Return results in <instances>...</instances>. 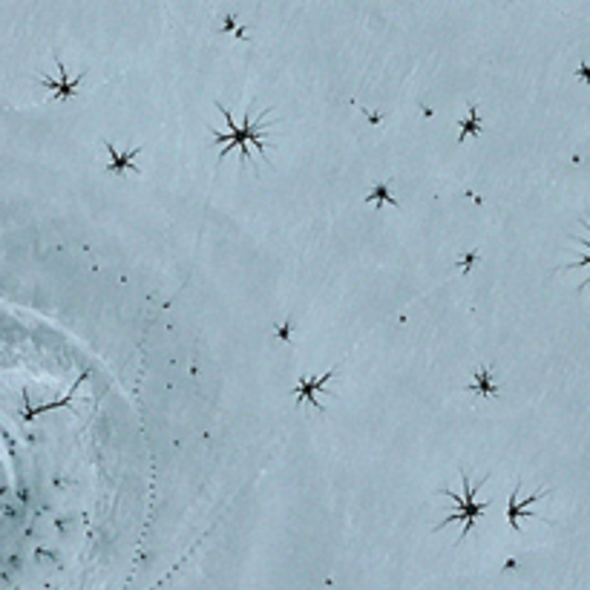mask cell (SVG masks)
Segmentation results:
<instances>
[{
  "mask_svg": "<svg viewBox=\"0 0 590 590\" xmlns=\"http://www.w3.org/2000/svg\"><path fill=\"white\" fill-rule=\"evenodd\" d=\"M220 112L225 115V121H228V133H216V130H213V141H225V147H222V153H220V162H225L228 153L239 147V150H242V164H251L248 145H253L256 150H260V156H265V130L271 127V121H260V124H256L253 115L245 112V115H242V121L237 124L234 115H230L222 104H220Z\"/></svg>",
  "mask_w": 590,
  "mask_h": 590,
  "instance_id": "cell-1",
  "label": "cell"
},
{
  "mask_svg": "<svg viewBox=\"0 0 590 590\" xmlns=\"http://www.w3.org/2000/svg\"><path fill=\"white\" fill-rule=\"evenodd\" d=\"M461 481H464V495H458V493H453V490H446L444 495L450 498V502H455L458 504V512H453L450 519H444L441 524H438V530L444 528V524H453V521H461V536L458 538H467L470 533H472V524H476V519L484 512V507L486 504H478L476 502V493H478V484H472L467 476H461Z\"/></svg>",
  "mask_w": 590,
  "mask_h": 590,
  "instance_id": "cell-2",
  "label": "cell"
},
{
  "mask_svg": "<svg viewBox=\"0 0 590 590\" xmlns=\"http://www.w3.org/2000/svg\"><path fill=\"white\" fill-rule=\"evenodd\" d=\"M542 495H544V490H542V493H536V495H530L524 504H519V486H516V490H512V495H510V507H507V519H510V524H512V530H521V528H519V519H521V516H536V512L528 510V507L536 504Z\"/></svg>",
  "mask_w": 590,
  "mask_h": 590,
  "instance_id": "cell-3",
  "label": "cell"
},
{
  "mask_svg": "<svg viewBox=\"0 0 590 590\" xmlns=\"http://www.w3.org/2000/svg\"><path fill=\"white\" fill-rule=\"evenodd\" d=\"M335 375H337V371L331 369L328 375H323V378H320V380H303L300 386H297V401H305V397H309V401H314V403H317V392L323 389L326 383H328L331 378H335Z\"/></svg>",
  "mask_w": 590,
  "mask_h": 590,
  "instance_id": "cell-4",
  "label": "cell"
},
{
  "mask_svg": "<svg viewBox=\"0 0 590 590\" xmlns=\"http://www.w3.org/2000/svg\"><path fill=\"white\" fill-rule=\"evenodd\" d=\"M107 153H110V170L112 173H121L124 168H130V170H136V164H133V159L138 156V150H130V153H124V156H119V153H115V147L110 145L107 141Z\"/></svg>",
  "mask_w": 590,
  "mask_h": 590,
  "instance_id": "cell-5",
  "label": "cell"
},
{
  "mask_svg": "<svg viewBox=\"0 0 590 590\" xmlns=\"http://www.w3.org/2000/svg\"><path fill=\"white\" fill-rule=\"evenodd\" d=\"M478 127H481L478 110L472 107V110H470V115H467V119L461 121V138H470V136H476V133H478Z\"/></svg>",
  "mask_w": 590,
  "mask_h": 590,
  "instance_id": "cell-6",
  "label": "cell"
},
{
  "mask_svg": "<svg viewBox=\"0 0 590 590\" xmlns=\"http://www.w3.org/2000/svg\"><path fill=\"white\" fill-rule=\"evenodd\" d=\"M386 187H389V185H375V190H371V194L366 196V202H375V208H378V204H383V202H386V204H397V199L389 196Z\"/></svg>",
  "mask_w": 590,
  "mask_h": 590,
  "instance_id": "cell-7",
  "label": "cell"
},
{
  "mask_svg": "<svg viewBox=\"0 0 590 590\" xmlns=\"http://www.w3.org/2000/svg\"><path fill=\"white\" fill-rule=\"evenodd\" d=\"M472 389H481V395H486V392L493 395V386H490V371L481 369V371H478V386H472Z\"/></svg>",
  "mask_w": 590,
  "mask_h": 590,
  "instance_id": "cell-8",
  "label": "cell"
},
{
  "mask_svg": "<svg viewBox=\"0 0 590 590\" xmlns=\"http://www.w3.org/2000/svg\"><path fill=\"white\" fill-rule=\"evenodd\" d=\"M582 245L590 248V242L582 239ZM582 265H590V256H582V260H576V262H570V265H564V271H573V268H582ZM587 282H590V277H587Z\"/></svg>",
  "mask_w": 590,
  "mask_h": 590,
  "instance_id": "cell-9",
  "label": "cell"
},
{
  "mask_svg": "<svg viewBox=\"0 0 590 590\" xmlns=\"http://www.w3.org/2000/svg\"><path fill=\"white\" fill-rule=\"evenodd\" d=\"M579 75H587V79H590V67H582V70H579Z\"/></svg>",
  "mask_w": 590,
  "mask_h": 590,
  "instance_id": "cell-10",
  "label": "cell"
}]
</instances>
